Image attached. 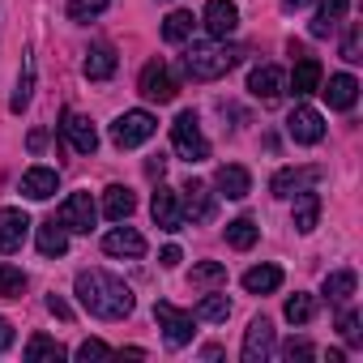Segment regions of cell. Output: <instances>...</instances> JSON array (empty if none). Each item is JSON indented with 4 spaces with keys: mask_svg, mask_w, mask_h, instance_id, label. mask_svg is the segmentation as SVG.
<instances>
[{
    "mask_svg": "<svg viewBox=\"0 0 363 363\" xmlns=\"http://www.w3.org/2000/svg\"><path fill=\"white\" fill-rule=\"evenodd\" d=\"M77 299H82V308L90 312V316H99V320H124L128 312H133V286L128 282H120L116 274H107V269H82L77 274Z\"/></svg>",
    "mask_w": 363,
    "mask_h": 363,
    "instance_id": "obj_1",
    "label": "cell"
},
{
    "mask_svg": "<svg viewBox=\"0 0 363 363\" xmlns=\"http://www.w3.org/2000/svg\"><path fill=\"white\" fill-rule=\"evenodd\" d=\"M240 65V52L227 43H193L184 52V73L193 82H218L223 73H231Z\"/></svg>",
    "mask_w": 363,
    "mask_h": 363,
    "instance_id": "obj_2",
    "label": "cell"
},
{
    "mask_svg": "<svg viewBox=\"0 0 363 363\" xmlns=\"http://www.w3.org/2000/svg\"><path fill=\"white\" fill-rule=\"evenodd\" d=\"M171 145L179 158H189V162H206L210 158V141L201 133V120L193 111H179L175 124H171Z\"/></svg>",
    "mask_w": 363,
    "mask_h": 363,
    "instance_id": "obj_3",
    "label": "cell"
},
{
    "mask_svg": "<svg viewBox=\"0 0 363 363\" xmlns=\"http://www.w3.org/2000/svg\"><path fill=\"white\" fill-rule=\"evenodd\" d=\"M154 133H158V120H154L150 111H124V116H116V124H111V141H116L120 150H137V145H145Z\"/></svg>",
    "mask_w": 363,
    "mask_h": 363,
    "instance_id": "obj_4",
    "label": "cell"
},
{
    "mask_svg": "<svg viewBox=\"0 0 363 363\" xmlns=\"http://www.w3.org/2000/svg\"><path fill=\"white\" fill-rule=\"evenodd\" d=\"M154 320H158L167 346H189V342H193V325H197V316H189L184 308H175V303L158 299V303H154Z\"/></svg>",
    "mask_w": 363,
    "mask_h": 363,
    "instance_id": "obj_5",
    "label": "cell"
},
{
    "mask_svg": "<svg viewBox=\"0 0 363 363\" xmlns=\"http://www.w3.org/2000/svg\"><path fill=\"white\" fill-rule=\"evenodd\" d=\"M137 90H141L150 103H171V99L179 94V86H175V77H171V69H167L162 60H150V65L141 69Z\"/></svg>",
    "mask_w": 363,
    "mask_h": 363,
    "instance_id": "obj_6",
    "label": "cell"
},
{
    "mask_svg": "<svg viewBox=\"0 0 363 363\" xmlns=\"http://www.w3.org/2000/svg\"><path fill=\"white\" fill-rule=\"evenodd\" d=\"M60 137L73 154H94L99 150V133L90 124V116H77V111H65L60 116Z\"/></svg>",
    "mask_w": 363,
    "mask_h": 363,
    "instance_id": "obj_7",
    "label": "cell"
},
{
    "mask_svg": "<svg viewBox=\"0 0 363 363\" xmlns=\"http://www.w3.org/2000/svg\"><path fill=\"white\" fill-rule=\"evenodd\" d=\"M94 218H99V210H94L90 193H69V197H65V206L56 210V223H60L65 231H90V227H94Z\"/></svg>",
    "mask_w": 363,
    "mask_h": 363,
    "instance_id": "obj_8",
    "label": "cell"
},
{
    "mask_svg": "<svg viewBox=\"0 0 363 363\" xmlns=\"http://www.w3.org/2000/svg\"><path fill=\"white\" fill-rule=\"evenodd\" d=\"M26 235H30L26 210H18V206H5V210H0V252H22Z\"/></svg>",
    "mask_w": 363,
    "mask_h": 363,
    "instance_id": "obj_9",
    "label": "cell"
},
{
    "mask_svg": "<svg viewBox=\"0 0 363 363\" xmlns=\"http://www.w3.org/2000/svg\"><path fill=\"white\" fill-rule=\"evenodd\" d=\"M286 133H291V141H299V145H316V141L325 137V120H320L316 107H295V111L286 116Z\"/></svg>",
    "mask_w": 363,
    "mask_h": 363,
    "instance_id": "obj_10",
    "label": "cell"
},
{
    "mask_svg": "<svg viewBox=\"0 0 363 363\" xmlns=\"http://www.w3.org/2000/svg\"><path fill=\"white\" fill-rule=\"evenodd\" d=\"M316 179H320V167H282V171L269 179V193H274V197H295V193L312 189Z\"/></svg>",
    "mask_w": 363,
    "mask_h": 363,
    "instance_id": "obj_11",
    "label": "cell"
},
{
    "mask_svg": "<svg viewBox=\"0 0 363 363\" xmlns=\"http://www.w3.org/2000/svg\"><path fill=\"white\" fill-rule=\"evenodd\" d=\"M274 350V320L269 316H257L244 333V363H265Z\"/></svg>",
    "mask_w": 363,
    "mask_h": 363,
    "instance_id": "obj_12",
    "label": "cell"
},
{
    "mask_svg": "<svg viewBox=\"0 0 363 363\" xmlns=\"http://www.w3.org/2000/svg\"><path fill=\"white\" fill-rule=\"evenodd\" d=\"M184 218H193V223H210L214 218V189L206 184V179H189L184 184Z\"/></svg>",
    "mask_w": 363,
    "mask_h": 363,
    "instance_id": "obj_13",
    "label": "cell"
},
{
    "mask_svg": "<svg viewBox=\"0 0 363 363\" xmlns=\"http://www.w3.org/2000/svg\"><path fill=\"white\" fill-rule=\"evenodd\" d=\"M103 252L107 257H128V261H141L145 257V235L133 231V227H116L103 235Z\"/></svg>",
    "mask_w": 363,
    "mask_h": 363,
    "instance_id": "obj_14",
    "label": "cell"
},
{
    "mask_svg": "<svg viewBox=\"0 0 363 363\" xmlns=\"http://www.w3.org/2000/svg\"><path fill=\"white\" fill-rule=\"evenodd\" d=\"M150 214H154V223L162 231H179V227H184V206H179V193H171L162 184H158V193L150 201Z\"/></svg>",
    "mask_w": 363,
    "mask_h": 363,
    "instance_id": "obj_15",
    "label": "cell"
},
{
    "mask_svg": "<svg viewBox=\"0 0 363 363\" xmlns=\"http://www.w3.org/2000/svg\"><path fill=\"white\" fill-rule=\"evenodd\" d=\"M206 30L214 39H227L240 30V9L231 5V0H206Z\"/></svg>",
    "mask_w": 363,
    "mask_h": 363,
    "instance_id": "obj_16",
    "label": "cell"
},
{
    "mask_svg": "<svg viewBox=\"0 0 363 363\" xmlns=\"http://www.w3.org/2000/svg\"><path fill=\"white\" fill-rule=\"evenodd\" d=\"M214 189H218L227 201H244V197L252 193V175H248L244 167L227 162V167H218V171H214Z\"/></svg>",
    "mask_w": 363,
    "mask_h": 363,
    "instance_id": "obj_17",
    "label": "cell"
},
{
    "mask_svg": "<svg viewBox=\"0 0 363 363\" xmlns=\"http://www.w3.org/2000/svg\"><path fill=\"white\" fill-rule=\"evenodd\" d=\"M282 69L278 65H261V69H252L248 73V90H252V99H261V103H278L282 99Z\"/></svg>",
    "mask_w": 363,
    "mask_h": 363,
    "instance_id": "obj_18",
    "label": "cell"
},
{
    "mask_svg": "<svg viewBox=\"0 0 363 363\" xmlns=\"http://www.w3.org/2000/svg\"><path fill=\"white\" fill-rule=\"evenodd\" d=\"M346 13H350V0H320V9H316V18H312V35H316V39H329V35L346 22Z\"/></svg>",
    "mask_w": 363,
    "mask_h": 363,
    "instance_id": "obj_19",
    "label": "cell"
},
{
    "mask_svg": "<svg viewBox=\"0 0 363 363\" xmlns=\"http://www.w3.org/2000/svg\"><path fill=\"white\" fill-rule=\"evenodd\" d=\"M56 189H60V175H56L52 167H30V171L22 175V193H26L30 201H48Z\"/></svg>",
    "mask_w": 363,
    "mask_h": 363,
    "instance_id": "obj_20",
    "label": "cell"
},
{
    "mask_svg": "<svg viewBox=\"0 0 363 363\" xmlns=\"http://www.w3.org/2000/svg\"><path fill=\"white\" fill-rule=\"evenodd\" d=\"M312 90H320V65L312 56H295V73H291V94L308 99Z\"/></svg>",
    "mask_w": 363,
    "mask_h": 363,
    "instance_id": "obj_21",
    "label": "cell"
},
{
    "mask_svg": "<svg viewBox=\"0 0 363 363\" xmlns=\"http://www.w3.org/2000/svg\"><path fill=\"white\" fill-rule=\"evenodd\" d=\"M320 94L329 99V107H333V111H350V107H354V99H359V82H354L350 73H337V77H329V86H325Z\"/></svg>",
    "mask_w": 363,
    "mask_h": 363,
    "instance_id": "obj_22",
    "label": "cell"
},
{
    "mask_svg": "<svg viewBox=\"0 0 363 363\" xmlns=\"http://www.w3.org/2000/svg\"><path fill=\"white\" fill-rule=\"evenodd\" d=\"M316 223H320V197H316L312 189L295 193V231H299V235H312Z\"/></svg>",
    "mask_w": 363,
    "mask_h": 363,
    "instance_id": "obj_23",
    "label": "cell"
},
{
    "mask_svg": "<svg viewBox=\"0 0 363 363\" xmlns=\"http://www.w3.org/2000/svg\"><path fill=\"white\" fill-rule=\"evenodd\" d=\"M116 65H120V60H116V52L103 43V48H90V56L82 60V73H86L90 82H107V77L116 73Z\"/></svg>",
    "mask_w": 363,
    "mask_h": 363,
    "instance_id": "obj_24",
    "label": "cell"
},
{
    "mask_svg": "<svg viewBox=\"0 0 363 363\" xmlns=\"http://www.w3.org/2000/svg\"><path fill=\"white\" fill-rule=\"evenodd\" d=\"M133 210H137V197H133V189H124V184H111V189H107V197H103V214H107L111 223H124Z\"/></svg>",
    "mask_w": 363,
    "mask_h": 363,
    "instance_id": "obj_25",
    "label": "cell"
},
{
    "mask_svg": "<svg viewBox=\"0 0 363 363\" xmlns=\"http://www.w3.org/2000/svg\"><path fill=\"white\" fill-rule=\"evenodd\" d=\"M282 286V269L278 265H252L248 274H244V291L248 295H269V291H278Z\"/></svg>",
    "mask_w": 363,
    "mask_h": 363,
    "instance_id": "obj_26",
    "label": "cell"
},
{
    "mask_svg": "<svg viewBox=\"0 0 363 363\" xmlns=\"http://www.w3.org/2000/svg\"><path fill=\"white\" fill-rule=\"evenodd\" d=\"M320 295H325L333 308H346V303H350V295H354V274H350V269H333V274L325 278Z\"/></svg>",
    "mask_w": 363,
    "mask_h": 363,
    "instance_id": "obj_27",
    "label": "cell"
},
{
    "mask_svg": "<svg viewBox=\"0 0 363 363\" xmlns=\"http://www.w3.org/2000/svg\"><path fill=\"white\" fill-rule=\"evenodd\" d=\"M39 252H43V257H65V252H69V231H65L56 218H48V223L39 227Z\"/></svg>",
    "mask_w": 363,
    "mask_h": 363,
    "instance_id": "obj_28",
    "label": "cell"
},
{
    "mask_svg": "<svg viewBox=\"0 0 363 363\" xmlns=\"http://www.w3.org/2000/svg\"><path fill=\"white\" fill-rule=\"evenodd\" d=\"M193 30H197V18H193L189 9H175V13L162 22V39H167V43H189Z\"/></svg>",
    "mask_w": 363,
    "mask_h": 363,
    "instance_id": "obj_29",
    "label": "cell"
},
{
    "mask_svg": "<svg viewBox=\"0 0 363 363\" xmlns=\"http://www.w3.org/2000/svg\"><path fill=\"white\" fill-rule=\"evenodd\" d=\"M69 350L56 342V337H48V333H35L30 342H26V363H43V359H52V363H60Z\"/></svg>",
    "mask_w": 363,
    "mask_h": 363,
    "instance_id": "obj_30",
    "label": "cell"
},
{
    "mask_svg": "<svg viewBox=\"0 0 363 363\" xmlns=\"http://www.w3.org/2000/svg\"><path fill=\"white\" fill-rule=\"evenodd\" d=\"M257 235H261V227H257L252 218H235V223H227V244L240 248V252H248V248L257 244Z\"/></svg>",
    "mask_w": 363,
    "mask_h": 363,
    "instance_id": "obj_31",
    "label": "cell"
},
{
    "mask_svg": "<svg viewBox=\"0 0 363 363\" xmlns=\"http://www.w3.org/2000/svg\"><path fill=\"white\" fill-rule=\"evenodd\" d=\"M26 291V274L18 265H0V299H22Z\"/></svg>",
    "mask_w": 363,
    "mask_h": 363,
    "instance_id": "obj_32",
    "label": "cell"
},
{
    "mask_svg": "<svg viewBox=\"0 0 363 363\" xmlns=\"http://www.w3.org/2000/svg\"><path fill=\"white\" fill-rule=\"evenodd\" d=\"M193 316H197V320H227V316H231V299H227V295H206Z\"/></svg>",
    "mask_w": 363,
    "mask_h": 363,
    "instance_id": "obj_33",
    "label": "cell"
},
{
    "mask_svg": "<svg viewBox=\"0 0 363 363\" xmlns=\"http://www.w3.org/2000/svg\"><path fill=\"white\" fill-rule=\"evenodd\" d=\"M282 312H286V320H291V325H308V320L316 316V303H312V295H299V291H295V295L286 299V308H282Z\"/></svg>",
    "mask_w": 363,
    "mask_h": 363,
    "instance_id": "obj_34",
    "label": "cell"
},
{
    "mask_svg": "<svg viewBox=\"0 0 363 363\" xmlns=\"http://www.w3.org/2000/svg\"><path fill=\"white\" fill-rule=\"evenodd\" d=\"M218 282H227V265H223V261H201V265H193V286H218Z\"/></svg>",
    "mask_w": 363,
    "mask_h": 363,
    "instance_id": "obj_35",
    "label": "cell"
},
{
    "mask_svg": "<svg viewBox=\"0 0 363 363\" xmlns=\"http://www.w3.org/2000/svg\"><path fill=\"white\" fill-rule=\"evenodd\" d=\"M107 5L111 0H69V18L73 22H94V18L107 13Z\"/></svg>",
    "mask_w": 363,
    "mask_h": 363,
    "instance_id": "obj_36",
    "label": "cell"
},
{
    "mask_svg": "<svg viewBox=\"0 0 363 363\" xmlns=\"http://www.w3.org/2000/svg\"><path fill=\"white\" fill-rule=\"evenodd\" d=\"M30 90H35V60H26V73L18 77V90H13L9 107H13V111H26V107H30Z\"/></svg>",
    "mask_w": 363,
    "mask_h": 363,
    "instance_id": "obj_37",
    "label": "cell"
},
{
    "mask_svg": "<svg viewBox=\"0 0 363 363\" xmlns=\"http://www.w3.org/2000/svg\"><path fill=\"white\" fill-rule=\"evenodd\" d=\"M363 35H359V22H350V30H346V39H342V60H350V65H359L363 56Z\"/></svg>",
    "mask_w": 363,
    "mask_h": 363,
    "instance_id": "obj_38",
    "label": "cell"
},
{
    "mask_svg": "<svg viewBox=\"0 0 363 363\" xmlns=\"http://www.w3.org/2000/svg\"><path fill=\"white\" fill-rule=\"evenodd\" d=\"M337 329H342V337H346L350 346H359V316H354L350 308L342 312V320H337Z\"/></svg>",
    "mask_w": 363,
    "mask_h": 363,
    "instance_id": "obj_39",
    "label": "cell"
},
{
    "mask_svg": "<svg viewBox=\"0 0 363 363\" xmlns=\"http://www.w3.org/2000/svg\"><path fill=\"white\" fill-rule=\"evenodd\" d=\"M103 354H111V346L99 342V337H86V342L77 346V359H103Z\"/></svg>",
    "mask_w": 363,
    "mask_h": 363,
    "instance_id": "obj_40",
    "label": "cell"
},
{
    "mask_svg": "<svg viewBox=\"0 0 363 363\" xmlns=\"http://www.w3.org/2000/svg\"><path fill=\"white\" fill-rule=\"evenodd\" d=\"M282 359H291V363H295V359H312V342H303V337L295 342V337H291V342L282 346Z\"/></svg>",
    "mask_w": 363,
    "mask_h": 363,
    "instance_id": "obj_41",
    "label": "cell"
},
{
    "mask_svg": "<svg viewBox=\"0 0 363 363\" xmlns=\"http://www.w3.org/2000/svg\"><path fill=\"white\" fill-rule=\"evenodd\" d=\"M48 312H52V316H60V320H69V316H73V308H69L60 295H48Z\"/></svg>",
    "mask_w": 363,
    "mask_h": 363,
    "instance_id": "obj_42",
    "label": "cell"
},
{
    "mask_svg": "<svg viewBox=\"0 0 363 363\" xmlns=\"http://www.w3.org/2000/svg\"><path fill=\"white\" fill-rule=\"evenodd\" d=\"M9 346H13V325H9L5 316H0V354H5Z\"/></svg>",
    "mask_w": 363,
    "mask_h": 363,
    "instance_id": "obj_43",
    "label": "cell"
},
{
    "mask_svg": "<svg viewBox=\"0 0 363 363\" xmlns=\"http://www.w3.org/2000/svg\"><path fill=\"white\" fill-rule=\"evenodd\" d=\"M158 261H162V265H167V269H171V265H179V261H184V257H179V248H175V244H167V248H162V257H158Z\"/></svg>",
    "mask_w": 363,
    "mask_h": 363,
    "instance_id": "obj_44",
    "label": "cell"
},
{
    "mask_svg": "<svg viewBox=\"0 0 363 363\" xmlns=\"http://www.w3.org/2000/svg\"><path fill=\"white\" fill-rule=\"evenodd\" d=\"M26 145H30V150H35V154H39V150H43V145H48V133H43V128H35V133H30V141H26Z\"/></svg>",
    "mask_w": 363,
    "mask_h": 363,
    "instance_id": "obj_45",
    "label": "cell"
},
{
    "mask_svg": "<svg viewBox=\"0 0 363 363\" xmlns=\"http://www.w3.org/2000/svg\"><path fill=\"white\" fill-rule=\"evenodd\" d=\"M145 171H150V175H162V171H167V158H162V154H154V158L145 162Z\"/></svg>",
    "mask_w": 363,
    "mask_h": 363,
    "instance_id": "obj_46",
    "label": "cell"
},
{
    "mask_svg": "<svg viewBox=\"0 0 363 363\" xmlns=\"http://www.w3.org/2000/svg\"><path fill=\"white\" fill-rule=\"evenodd\" d=\"M286 9H303V5H312V0H282Z\"/></svg>",
    "mask_w": 363,
    "mask_h": 363,
    "instance_id": "obj_47",
    "label": "cell"
}]
</instances>
